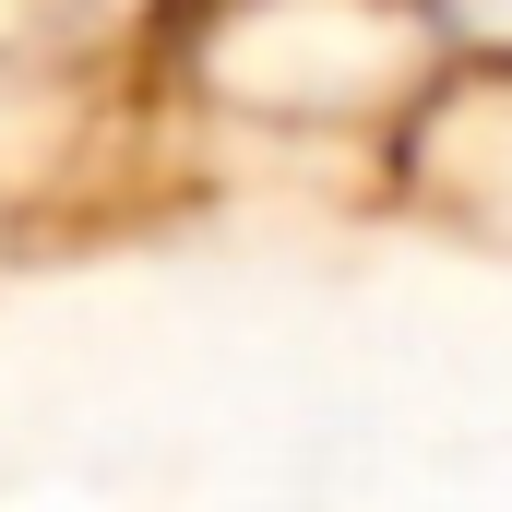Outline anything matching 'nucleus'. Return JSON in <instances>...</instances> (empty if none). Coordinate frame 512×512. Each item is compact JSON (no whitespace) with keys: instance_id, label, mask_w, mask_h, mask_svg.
I'll use <instances>...</instances> for the list:
<instances>
[{"instance_id":"nucleus-1","label":"nucleus","mask_w":512,"mask_h":512,"mask_svg":"<svg viewBox=\"0 0 512 512\" xmlns=\"http://www.w3.org/2000/svg\"><path fill=\"white\" fill-rule=\"evenodd\" d=\"M489 24H512V0H489Z\"/></svg>"}]
</instances>
